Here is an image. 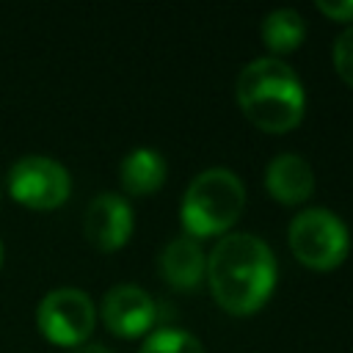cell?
Segmentation results:
<instances>
[{"mask_svg":"<svg viewBox=\"0 0 353 353\" xmlns=\"http://www.w3.org/2000/svg\"><path fill=\"white\" fill-rule=\"evenodd\" d=\"M207 279L215 301L223 309L234 314H248L268 301L276 284L273 251L256 234H223L210 251Z\"/></svg>","mask_w":353,"mask_h":353,"instance_id":"obj_1","label":"cell"},{"mask_svg":"<svg viewBox=\"0 0 353 353\" xmlns=\"http://www.w3.org/2000/svg\"><path fill=\"white\" fill-rule=\"evenodd\" d=\"M237 102L262 130L284 132L303 116V88L298 74L279 58H256L237 77Z\"/></svg>","mask_w":353,"mask_h":353,"instance_id":"obj_2","label":"cell"},{"mask_svg":"<svg viewBox=\"0 0 353 353\" xmlns=\"http://www.w3.org/2000/svg\"><path fill=\"white\" fill-rule=\"evenodd\" d=\"M245 204V188L229 168L201 171L185 190L182 223L193 234H215L229 229Z\"/></svg>","mask_w":353,"mask_h":353,"instance_id":"obj_3","label":"cell"},{"mask_svg":"<svg viewBox=\"0 0 353 353\" xmlns=\"http://www.w3.org/2000/svg\"><path fill=\"white\" fill-rule=\"evenodd\" d=\"M290 245L303 265L328 270L336 268L347 254V229L331 210L312 207L292 218Z\"/></svg>","mask_w":353,"mask_h":353,"instance_id":"obj_4","label":"cell"},{"mask_svg":"<svg viewBox=\"0 0 353 353\" xmlns=\"http://www.w3.org/2000/svg\"><path fill=\"white\" fill-rule=\"evenodd\" d=\"M72 179L69 171L44 154H28L17 160L8 171V193L33 210H52L69 199Z\"/></svg>","mask_w":353,"mask_h":353,"instance_id":"obj_5","label":"cell"},{"mask_svg":"<svg viewBox=\"0 0 353 353\" xmlns=\"http://www.w3.org/2000/svg\"><path fill=\"white\" fill-rule=\"evenodd\" d=\"M97 320L91 298L77 287H58L47 292L36 309L39 331L55 345H80Z\"/></svg>","mask_w":353,"mask_h":353,"instance_id":"obj_6","label":"cell"},{"mask_svg":"<svg viewBox=\"0 0 353 353\" xmlns=\"http://www.w3.org/2000/svg\"><path fill=\"white\" fill-rule=\"evenodd\" d=\"M130 232H132V210L121 196L99 193L91 199L85 210V237L97 248L116 251L127 243Z\"/></svg>","mask_w":353,"mask_h":353,"instance_id":"obj_7","label":"cell"},{"mask_svg":"<svg viewBox=\"0 0 353 353\" xmlns=\"http://www.w3.org/2000/svg\"><path fill=\"white\" fill-rule=\"evenodd\" d=\"M102 320L119 336H138L154 320V301L135 284H119L102 301Z\"/></svg>","mask_w":353,"mask_h":353,"instance_id":"obj_8","label":"cell"},{"mask_svg":"<svg viewBox=\"0 0 353 353\" xmlns=\"http://www.w3.org/2000/svg\"><path fill=\"white\" fill-rule=\"evenodd\" d=\"M265 185L279 201L298 204L309 199V193L314 190V174H312V165L301 154L281 152L270 160L265 171Z\"/></svg>","mask_w":353,"mask_h":353,"instance_id":"obj_9","label":"cell"},{"mask_svg":"<svg viewBox=\"0 0 353 353\" xmlns=\"http://www.w3.org/2000/svg\"><path fill=\"white\" fill-rule=\"evenodd\" d=\"M204 270H207L204 251L190 237L171 240L160 254V273L165 276L168 284L179 287V290H190L204 276Z\"/></svg>","mask_w":353,"mask_h":353,"instance_id":"obj_10","label":"cell"},{"mask_svg":"<svg viewBox=\"0 0 353 353\" xmlns=\"http://www.w3.org/2000/svg\"><path fill=\"white\" fill-rule=\"evenodd\" d=\"M121 185L130 193H152L163 185L165 179V160L157 149H132L124 160H121Z\"/></svg>","mask_w":353,"mask_h":353,"instance_id":"obj_11","label":"cell"},{"mask_svg":"<svg viewBox=\"0 0 353 353\" xmlns=\"http://www.w3.org/2000/svg\"><path fill=\"white\" fill-rule=\"evenodd\" d=\"M262 36L270 50L276 52H290L301 44L303 39V19L295 8H276L265 17L262 22Z\"/></svg>","mask_w":353,"mask_h":353,"instance_id":"obj_12","label":"cell"},{"mask_svg":"<svg viewBox=\"0 0 353 353\" xmlns=\"http://www.w3.org/2000/svg\"><path fill=\"white\" fill-rule=\"evenodd\" d=\"M141 353H204L201 342L182 328H157L146 336Z\"/></svg>","mask_w":353,"mask_h":353,"instance_id":"obj_13","label":"cell"},{"mask_svg":"<svg viewBox=\"0 0 353 353\" xmlns=\"http://www.w3.org/2000/svg\"><path fill=\"white\" fill-rule=\"evenodd\" d=\"M334 66L353 85V25L347 30H342L334 44Z\"/></svg>","mask_w":353,"mask_h":353,"instance_id":"obj_14","label":"cell"},{"mask_svg":"<svg viewBox=\"0 0 353 353\" xmlns=\"http://www.w3.org/2000/svg\"><path fill=\"white\" fill-rule=\"evenodd\" d=\"M317 8L334 19H353V0H339V3H328V0H317Z\"/></svg>","mask_w":353,"mask_h":353,"instance_id":"obj_15","label":"cell"},{"mask_svg":"<svg viewBox=\"0 0 353 353\" xmlns=\"http://www.w3.org/2000/svg\"><path fill=\"white\" fill-rule=\"evenodd\" d=\"M77 353H108L102 345H83V347H77Z\"/></svg>","mask_w":353,"mask_h":353,"instance_id":"obj_16","label":"cell"},{"mask_svg":"<svg viewBox=\"0 0 353 353\" xmlns=\"http://www.w3.org/2000/svg\"><path fill=\"white\" fill-rule=\"evenodd\" d=\"M0 262H3V243H0Z\"/></svg>","mask_w":353,"mask_h":353,"instance_id":"obj_17","label":"cell"},{"mask_svg":"<svg viewBox=\"0 0 353 353\" xmlns=\"http://www.w3.org/2000/svg\"><path fill=\"white\" fill-rule=\"evenodd\" d=\"M0 193H3V185H0Z\"/></svg>","mask_w":353,"mask_h":353,"instance_id":"obj_18","label":"cell"}]
</instances>
